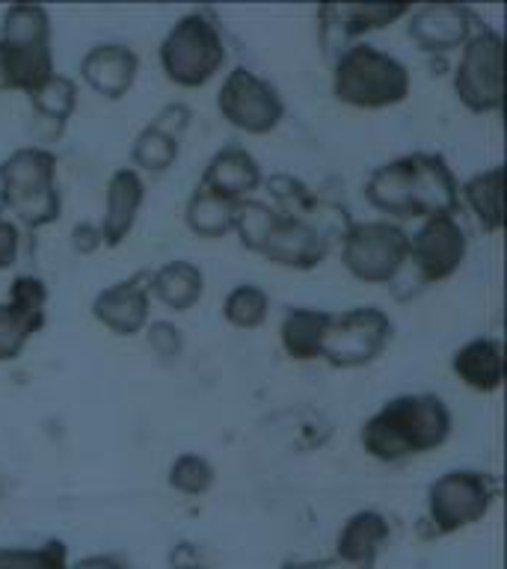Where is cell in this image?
Here are the masks:
<instances>
[{"label": "cell", "instance_id": "836d02e7", "mask_svg": "<svg viewBox=\"0 0 507 569\" xmlns=\"http://www.w3.org/2000/svg\"><path fill=\"white\" fill-rule=\"evenodd\" d=\"M18 256H21V229L0 213V273L16 267Z\"/></svg>", "mask_w": 507, "mask_h": 569}, {"label": "cell", "instance_id": "ffe728a7", "mask_svg": "<svg viewBox=\"0 0 507 569\" xmlns=\"http://www.w3.org/2000/svg\"><path fill=\"white\" fill-rule=\"evenodd\" d=\"M196 184L229 202H243V199H252L258 187L265 184V172L252 151L243 146H226L213 151V158L208 160Z\"/></svg>", "mask_w": 507, "mask_h": 569}, {"label": "cell", "instance_id": "4dcf8cb0", "mask_svg": "<svg viewBox=\"0 0 507 569\" xmlns=\"http://www.w3.org/2000/svg\"><path fill=\"white\" fill-rule=\"evenodd\" d=\"M7 302L16 306L27 320H33L39 329L44 327V320H48V284H44L42 276L18 273L9 284Z\"/></svg>", "mask_w": 507, "mask_h": 569}, {"label": "cell", "instance_id": "30bf717a", "mask_svg": "<svg viewBox=\"0 0 507 569\" xmlns=\"http://www.w3.org/2000/svg\"><path fill=\"white\" fill-rule=\"evenodd\" d=\"M395 336V320L377 306H356L341 315L332 311V323L324 338L320 362L354 371L365 365L377 362Z\"/></svg>", "mask_w": 507, "mask_h": 569}, {"label": "cell", "instance_id": "8992f818", "mask_svg": "<svg viewBox=\"0 0 507 569\" xmlns=\"http://www.w3.org/2000/svg\"><path fill=\"white\" fill-rule=\"evenodd\" d=\"M163 78L178 89L208 87L229 60L226 36L211 9H193L169 27L158 48Z\"/></svg>", "mask_w": 507, "mask_h": 569}, {"label": "cell", "instance_id": "f546056e", "mask_svg": "<svg viewBox=\"0 0 507 569\" xmlns=\"http://www.w3.org/2000/svg\"><path fill=\"white\" fill-rule=\"evenodd\" d=\"M0 569H69V549L62 540H48L42 546H18L0 549Z\"/></svg>", "mask_w": 507, "mask_h": 569}, {"label": "cell", "instance_id": "d6986e66", "mask_svg": "<svg viewBox=\"0 0 507 569\" xmlns=\"http://www.w3.org/2000/svg\"><path fill=\"white\" fill-rule=\"evenodd\" d=\"M142 202H146V178L131 167H119L107 181L105 190V217L98 222L107 249L122 247L131 238L133 226L140 220Z\"/></svg>", "mask_w": 507, "mask_h": 569}, {"label": "cell", "instance_id": "4316f807", "mask_svg": "<svg viewBox=\"0 0 507 569\" xmlns=\"http://www.w3.org/2000/svg\"><path fill=\"white\" fill-rule=\"evenodd\" d=\"M270 318V293L256 282L235 284L222 300V320L235 329L252 332L261 329Z\"/></svg>", "mask_w": 507, "mask_h": 569}, {"label": "cell", "instance_id": "277c9868", "mask_svg": "<svg viewBox=\"0 0 507 569\" xmlns=\"http://www.w3.org/2000/svg\"><path fill=\"white\" fill-rule=\"evenodd\" d=\"M412 89L407 62L377 44L354 42L332 62V98L354 110H389L404 104Z\"/></svg>", "mask_w": 507, "mask_h": 569}, {"label": "cell", "instance_id": "5bb4252c", "mask_svg": "<svg viewBox=\"0 0 507 569\" xmlns=\"http://www.w3.org/2000/svg\"><path fill=\"white\" fill-rule=\"evenodd\" d=\"M407 18L409 39L418 44V51L430 57L460 51L463 44L487 24L466 3H430V7L412 9Z\"/></svg>", "mask_w": 507, "mask_h": 569}, {"label": "cell", "instance_id": "603a6c76", "mask_svg": "<svg viewBox=\"0 0 507 569\" xmlns=\"http://www.w3.org/2000/svg\"><path fill=\"white\" fill-rule=\"evenodd\" d=\"M332 323V311L294 306L282 315L279 323V345L294 362H318L324 350V338Z\"/></svg>", "mask_w": 507, "mask_h": 569}, {"label": "cell", "instance_id": "d6a6232c", "mask_svg": "<svg viewBox=\"0 0 507 569\" xmlns=\"http://www.w3.org/2000/svg\"><path fill=\"white\" fill-rule=\"evenodd\" d=\"M149 341L151 353L158 356L163 365L178 362L185 356V332L172 320H149V327L142 329Z\"/></svg>", "mask_w": 507, "mask_h": 569}, {"label": "cell", "instance_id": "cb8c5ba5", "mask_svg": "<svg viewBox=\"0 0 507 569\" xmlns=\"http://www.w3.org/2000/svg\"><path fill=\"white\" fill-rule=\"evenodd\" d=\"M151 297L167 306L169 311L176 315H185L196 306V302L205 297V273L202 267L187 261V258H176V261H167L160 264L158 270H151L149 282Z\"/></svg>", "mask_w": 507, "mask_h": 569}, {"label": "cell", "instance_id": "d4e9b609", "mask_svg": "<svg viewBox=\"0 0 507 569\" xmlns=\"http://www.w3.org/2000/svg\"><path fill=\"white\" fill-rule=\"evenodd\" d=\"M466 204L484 234L505 229V169L489 167L460 184V208Z\"/></svg>", "mask_w": 507, "mask_h": 569}, {"label": "cell", "instance_id": "4fadbf2b", "mask_svg": "<svg viewBox=\"0 0 507 569\" xmlns=\"http://www.w3.org/2000/svg\"><path fill=\"white\" fill-rule=\"evenodd\" d=\"M329 247H332V238L320 229L318 222L306 220V217H294V213H285L276 208L270 229H267L265 240L258 243L256 256H261L276 267H285V270L306 273V270H315V267L327 261Z\"/></svg>", "mask_w": 507, "mask_h": 569}, {"label": "cell", "instance_id": "52a82bcc", "mask_svg": "<svg viewBox=\"0 0 507 569\" xmlns=\"http://www.w3.org/2000/svg\"><path fill=\"white\" fill-rule=\"evenodd\" d=\"M409 256V231L391 220H356L341 231V264L356 282L391 284Z\"/></svg>", "mask_w": 507, "mask_h": 569}, {"label": "cell", "instance_id": "6da1fadb", "mask_svg": "<svg viewBox=\"0 0 507 569\" xmlns=\"http://www.w3.org/2000/svg\"><path fill=\"white\" fill-rule=\"evenodd\" d=\"M365 202L386 213L382 220H434L460 213V181L436 151H412L386 160L365 178Z\"/></svg>", "mask_w": 507, "mask_h": 569}, {"label": "cell", "instance_id": "d590c367", "mask_svg": "<svg viewBox=\"0 0 507 569\" xmlns=\"http://www.w3.org/2000/svg\"><path fill=\"white\" fill-rule=\"evenodd\" d=\"M169 567L172 569H205L202 560V549L196 546V542H178L169 551Z\"/></svg>", "mask_w": 507, "mask_h": 569}, {"label": "cell", "instance_id": "7c38bea8", "mask_svg": "<svg viewBox=\"0 0 507 569\" xmlns=\"http://www.w3.org/2000/svg\"><path fill=\"white\" fill-rule=\"evenodd\" d=\"M469 256V234L457 217L421 220L409 234V256L400 273L412 276L416 291L448 282Z\"/></svg>", "mask_w": 507, "mask_h": 569}, {"label": "cell", "instance_id": "8d00e7d4", "mask_svg": "<svg viewBox=\"0 0 507 569\" xmlns=\"http://www.w3.org/2000/svg\"><path fill=\"white\" fill-rule=\"evenodd\" d=\"M69 569H131L128 560L119 555H87V558L69 563Z\"/></svg>", "mask_w": 507, "mask_h": 569}, {"label": "cell", "instance_id": "f1b7e54d", "mask_svg": "<svg viewBox=\"0 0 507 569\" xmlns=\"http://www.w3.org/2000/svg\"><path fill=\"white\" fill-rule=\"evenodd\" d=\"M167 483L169 489H176L178 496H208L213 483H217V469H213V462L208 457H202V453H178L176 460L169 462Z\"/></svg>", "mask_w": 507, "mask_h": 569}, {"label": "cell", "instance_id": "83f0119b", "mask_svg": "<svg viewBox=\"0 0 507 569\" xmlns=\"http://www.w3.org/2000/svg\"><path fill=\"white\" fill-rule=\"evenodd\" d=\"M27 98H30L33 113L42 116L44 122H51L57 133L69 124L71 113L78 110V87L66 74H53L51 80H44L42 87L30 92Z\"/></svg>", "mask_w": 507, "mask_h": 569}, {"label": "cell", "instance_id": "484cf974", "mask_svg": "<svg viewBox=\"0 0 507 569\" xmlns=\"http://www.w3.org/2000/svg\"><path fill=\"white\" fill-rule=\"evenodd\" d=\"M235 211H238V202L220 199L196 184L185 204V222L196 238L220 240L235 231Z\"/></svg>", "mask_w": 507, "mask_h": 569}, {"label": "cell", "instance_id": "2e32d148", "mask_svg": "<svg viewBox=\"0 0 507 569\" xmlns=\"http://www.w3.org/2000/svg\"><path fill=\"white\" fill-rule=\"evenodd\" d=\"M151 270H137L128 279L107 284L92 300V318L119 338L140 336L151 320Z\"/></svg>", "mask_w": 507, "mask_h": 569}, {"label": "cell", "instance_id": "7402d4cb", "mask_svg": "<svg viewBox=\"0 0 507 569\" xmlns=\"http://www.w3.org/2000/svg\"><path fill=\"white\" fill-rule=\"evenodd\" d=\"M451 371L466 389L493 395L505 382V347L498 338H471L454 350Z\"/></svg>", "mask_w": 507, "mask_h": 569}, {"label": "cell", "instance_id": "ba28073f", "mask_svg": "<svg viewBox=\"0 0 507 569\" xmlns=\"http://www.w3.org/2000/svg\"><path fill=\"white\" fill-rule=\"evenodd\" d=\"M498 501V478L484 469H451L427 487V513L436 537L478 525Z\"/></svg>", "mask_w": 507, "mask_h": 569}, {"label": "cell", "instance_id": "1f68e13d", "mask_svg": "<svg viewBox=\"0 0 507 569\" xmlns=\"http://www.w3.org/2000/svg\"><path fill=\"white\" fill-rule=\"evenodd\" d=\"M36 332H39V327L33 320H27L16 306L0 300V365L16 362Z\"/></svg>", "mask_w": 507, "mask_h": 569}, {"label": "cell", "instance_id": "9a60e30c", "mask_svg": "<svg viewBox=\"0 0 507 569\" xmlns=\"http://www.w3.org/2000/svg\"><path fill=\"white\" fill-rule=\"evenodd\" d=\"M190 107L185 101H172L151 119L131 146V169L140 176H167L181 158V137L190 128Z\"/></svg>", "mask_w": 507, "mask_h": 569}, {"label": "cell", "instance_id": "3957f363", "mask_svg": "<svg viewBox=\"0 0 507 569\" xmlns=\"http://www.w3.org/2000/svg\"><path fill=\"white\" fill-rule=\"evenodd\" d=\"M57 167V154L42 146H24L0 160V213L21 231H42L62 217Z\"/></svg>", "mask_w": 507, "mask_h": 569}, {"label": "cell", "instance_id": "44dd1931", "mask_svg": "<svg viewBox=\"0 0 507 569\" xmlns=\"http://www.w3.org/2000/svg\"><path fill=\"white\" fill-rule=\"evenodd\" d=\"M389 540V519L380 510H356L354 516H347V522L338 531L336 560L347 569H374Z\"/></svg>", "mask_w": 507, "mask_h": 569}, {"label": "cell", "instance_id": "9c48e42d", "mask_svg": "<svg viewBox=\"0 0 507 569\" xmlns=\"http://www.w3.org/2000/svg\"><path fill=\"white\" fill-rule=\"evenodd\" d=\"M501 33L484 24L460 48V60L451 71L454 96L469 113L489 116L501 110L505 98V62H501Z\"/></svg>", "mask_w": 507, "mask_h": 569}, {"label": "cell", "instance_id": "7a4b0ae2", "mask_svg": "<svg viewBox=\"0 0 507 569\" xmlns=\"http://www.w3.org/2000/svg\"><path fill=\"white\" fill-rule=\"evenodd\" d=\"M454 416L434 391L395 395L362 421L359 445L380 462H404L443 448L451 439Z\"/></svg>", "mask_w": 507, "mask_h": 569}, {"label": "cell", "instance_id": "8fae6325", "mask_svg": "<svg viewBox=\"0 0 507 569\" xmlns=\"http://www.w3.org/2000/svg\"><path fill=\"white\" fill-rule=\"evenodd\" d=\"M217 113L235 131L249 133V137H265L282 124L285 101L279 89L270 80L261 78L258 71L247 69V66H235L222 78V87L217 92Z\"/></svg>", "mask_w": 507, "mask_h": 569}, {"label": "cell", "instance_id": "f35d334b", "mask_svg": "<svg viewBox=\"0 0 507 569\" xmlns=\"http://www.w3.org/2000/svg\"><path fill=\"white\" fill-rule=\"evenodd\" d=\"M0 92H7V83H3V69H0Z\"/></svg>", "mask_w": 507, "mask_h": 569}, {"label": "cell", "instance_id": "e0dca14e", "mask_svg": "<svg viewBox=\"0 0 507 569\" xmlns=\"http://www.w3.org/2000/svg\"><path fill=\"white\" fill-rule=\"evenodd\" d=\"M412 7L407 3H327L318 9L320 42L324 48H338L345 51L347 44L359 42L362 36L386 30L407 18Z\"/></svg>", "mask_w": 507, "mask_h": 569}, {"label": "cell", "instance_id": "74e56055", "mask_svg": "<svg viewBox=\"0 0 507 569\" xmlns=\"http://www.w3.org/2000/svg\"><path fill=\"white\" fill-rule=\"evenodd\" d=\"M282 569H347L345 563H338L336 558L327 560H288L282 563Z\"/></svg>", "mask_w": 507, "mask_h": 569}, {"label": "cell", "instance_id": "ac0fdd59", "mask_svg": "<svg viewBox=\"0 0 507 569\" xmlns=\"http://www.w3.org/2000/svg\"><path fill=\"white\" fill-rule=\"evenodd\" d=\"M140 78V57L122 42L92 44L80 60V80L107 101H122Z\"/></svg>", "mask_w": 507, "mask_h": 569}, {"label": "cell", "instance_id": "e575fe53", "mask_svg": "<svg viewBox=\"0 0 507 569\" xmlns=\"http://www.w3.org/2000/svg\"><path fill=\"white\" fill-rule=\"evenodd\" d=\"M101 247H105V238H101L98 222H78V226L71 229V249H74L78 256H92V252H98Z\"/></svg>", "mask_w": 507, "mask_h": 569}, {"label": "cell", "instance_id": "5b68a950", "mask_svg": "<svg viewBox=\"0 0 507 569\" xmlns=\"http://www.w3.org/2000/svg\"><path fill=\"white\" fill-rule=\"evenodd\" d=\"M0 69L7 92H36L57 74L53 66V30L48 9L16 3L0 21Z\"/></svg>", "mask_w": 507, "mask_h": 569}]
</instances>
